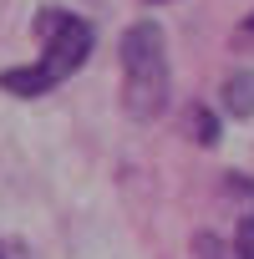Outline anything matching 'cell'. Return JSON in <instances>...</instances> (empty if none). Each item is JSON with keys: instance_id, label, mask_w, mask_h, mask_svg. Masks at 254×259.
<instances>
[{"instance_id": "obj_5", "label": "cell", "mask_w": 254, "mask_h": 259, "mask_svg": "<svg viewBox=\"0 0 254 259\" xmlns=\"http://www.w3.org/2000/svg\"><path fill=\"white\" fill-rule=\"evenodd\" d=\"M188 249H193V259H239V254H234V244H224L219 234H193V244H188Z\"/></svg>"}, {"instance_id": "obj_3", "label": "cell", "mask_w": 254, "mask_h": 259, "mask_svg": "<svg viewBox=\"0 0 254 259\" xmlns=\"http://www.w3.org/2000/svg\"><path fill=\"white\" fill-rule=\"evenodd\" d=\"M219 102H224V112H229L234 122H249V117H254V66H239V71H229V76H224V92H219Z\"/></svg>"}, {"instance_id": "obj_9", "label": "cell", "mask_w": 254, "mask_h": 259, "mask_svg": "<svg viewBox=\"0 0 254 259\" xmlns=\"http://www.w3.org/2000/svg\"><path fill=\"white\" fill-rule=\"evenodd\" d=\"M0 259H6V254H0Z\"/></svg>"}, {"instance_id": "obj_8", "label": "cell", "mask_w": 254, "mask_h": 259, "mask_svg": "<svg viewBox=\"0 0 254 259\" xmlns=\"http://www.w3.org/2000/svg\"><path fill=\"white\" fill-rule=\"evenodd\" d=\"M153 6H163V0H153Z\"/></svg>"}, {"instance_id": "obj_2", "label": "cell", "mask_w": 254, "mask_h": 259, "mask_svg": "<svg viewBox=\"0 0 254 259\" xmlns=\"http://www.w3.org/2000/svg\"><path fill=\"white\" fill-rule=\"evenodd\" d=\"M122 107L133 122H158L173 102L168 36L158 21H133L122 31Z\"/></svg>"}, {"instance_id": "obj_6", "label": "cell", "mask_w": 254, "mask_h": 259, "mask_svg": "<svg viewBox=\"0 0 254 259\" xmlns=\"http://www.w3.org/2000/svg\"><path fill=\"white\" fill-rule=\"evenodd\" d=\"M234 254L239 259H254V213L239 219V234H234Z\"/></svg>"}, {"instance_id": "obj_1", "label": "cell", "mask_w": 254, "mask_h": 259, "mask_svg": "<svg viewBox=\"0 0 254 259\" xmlns=\"http://www.w3.org/2000/svg\"><path fill=\"white\" fill-rule=\"evenodd\" d=\"M36 36H41V56H36L31 66L0 71V92L26 97V102L56 92L61 81H71V76L87 66V56H92V46H97V26H92L87 16H76V11L41 6V11H36Z\"/></svg>"}, {"instance_id": "obj_4", "label": "cell", "mask_w": 254, "mask_h": 259, "mask_svg": "<svg viewBox=\"0 0 254 259\" xmlns=\"http://www.w3.org/2000/svg\"><path fill=\"white\" fill-rule=\"evenodd\" d=\"M188 138H193L198 148H214V143H219V117H214V107H203V102L188 107Z\"/></svg>"}, {"instance_id": "obj_7", "label": "cell", "mask_w": 254, "mask_h": 259, "mask_svg": "<svg viewBox=\"0 0 254 259\" xmlns=\"http://www.w3.org/2000/svg\"><path fill=\"white\" fill-rule=\"evenodd\" d=\"M239 36H244V41H254V11H249V16L239 21Z\"/></svg>"}]
</instances>
